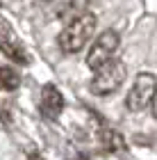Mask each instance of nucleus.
Returning <instances> with one entry per match:
<instances>
[{
  "label": "nucleus",
  "mask_w": 157,
  "mask_h": 160,
  "mask_svg": "<svg viewBox=\"0 0 157 160\" xmlns=\"http://www.w3.org/2000/svg\"><path fill=\"white\" fill-rule=\"evenodd\" d=\"M39 110L44 114L46 119H57L64 110V96L62 92L57 89L55 85H44V89H41V101H39Z\"/></svg>",
  "instance_id": "obj_6"
},
{
  "label": "nucleus",
  "mask_w": 157,
  "mask_h": 160,
  "mask_svg": "<svg viewBox=\"0 0 157 160\" xmlns=\"http://www.w3.org/2000/svg\"><path fill=\"white\" fill-rule=\"evenodd\" d=\"M21 85V78L16 76V71L9 67H0V89H16Z\"/></svg>",
  "instance_id": "obj_8"
},
{
  "label": "nucleus",
  "mask_w": 157,
  "mask_h": 160,
  "mask_svg": "<svg viewBox=\"0 0 157 160\" xmlns=\"http://www.w3.org/2000/svg\"><path fill=\"white\" fill-rule=\"evenodd\" d=\"M44 2H48V0H44Z\"/></svg>",
  "instance_id": "obj_12"
},
{
  "label": "nucleus",
  "mask_w": 157,
  "mask_h": 160,
  "mask_svg": "<svg viewBox=\"0 0 157 160\" xmlns=\"http://www.w3.org/2000/svg\"><path fill=\"white\" fill-rule=\"evenodd\" d=\"M0 53L5 57H9L12 62L16 64H27L30 62V55L25 53L23 41L18 39V34L12 30V25L0 16Z\"/></svg>",
  "instance_id": "obj_5"
},
{
  "label": "nucleus",
  "mask_w": 157,
  "mask_h": 160,
  "mask_svg": "<svg viewBox=\"0 0 157 160\" xmlns=\"http://www.w3.org/2000/svg\"><path fill=\"white\" fill-rule=\"evenodd\" d=\"M127 76V69L123 60H118V57H112V60H107L103 67H98L94 71V80H91L89 89L96 94V96H107V94L116 92L121 85H123V80Z\"/></svg>",
  "instance_id": "obj_2"
},
{
  "label": "nucleus",
  "mask_w": 157,
  "mask_h": 160,
  "mask_svg": "<svg viewBox=\"0 0 157 160\" xmlns=\"http://www.w3.org/2000/svg\"><path fill=\"white\" fill-rule=\"evenodd\" d=\"M96 23H98V18H96V14H91V12H84L80 16H75L59 32V39L57 41H59L62 53H66V55L80 53V50L91 41V37H94Z\"/></svg>",
  "instance_id": "obj_1"
},
{
  "label": "nucleus",
  "mask_w": 157,
  "mask_h": 160,
  "mask_svg": "<svg viewBox=\"0 0 157 160\" xmlns=\"http://www.w3.org/2000/svg\"><path fill=\"white\" fill-rule=\"evenodd\" d=\"M77 160H89V156H84V153H82V156H80V158H77Z\"/></svg>",
  "instance_id": "obj_11"
},
{
  "label": "nucleus",
  "mask_w": 157,
  "mask_h": 160,
  "mask_svg": "<svg viewBox=\"0 0 157 160\" xmlns=\"http://www.w3.org/2000/svg\"><path fill=\"white\" fill-rule=\"evenodd\" d=\"M155 92H157V78L153 73H148V71H141V73L134 76V82H132L130 92L125 96V108L130 112L146 110L148 103L155 96Z\"/></svg>",
  "instance_id": "obj_3"
},
{
  "label": "nucleus",
  "mask_w": 157,
  "mask_h": 160,
  "mask_svg": "<svg viewBox=\"0 0 157 160\" xmlns=\"http://www.w3.org/2000/svg\"><path fill=\"white\" fill-rule=\"evenodd\" d=\"M27 160H44V156H41L39 151H30V153H27Z\"/></svg>",
  "instance_id": "obj_9"
},
{
  "label": "nucleus",
  "mask_w": 157,
  "mask_h": 160,
  "mask_svg": "<svg viewBox=\"0 0 157 160\" xmlns=\"http://www.w3.org/2000/svg\"><path fill=\"white\" fill-rule=\"evenodd\" d=\"M103 144H105V149L107 151H125V140H123V135L116 133V130H105L103 133Z\"/></svg>",
  "instance_id": "obj_7"
},
{
  "label": "nucleus",
  "mask_w": 157,
  "mask_h": 160,
  "mask_svg": "<svg viewBox=\"0 0 157 160\" xmlns=\"http://www.w3.org/2000/svg\"><path fill=\"white\" fill-rule=\"evenodd\" d=\"M118 43H121L118 32H114V30H105L100 37L94 41V46L89 48V53H87V67H89L91 71H96L98 67H103L107 60H112V57L116 55Z\"/></svg>",
  "instance_id": "obj_4"
},
{
  "label": "nucleus",
  "mask_w": 157,
  "mask_h": 160,
  "mask_svg": "<svg viewBox=\"0 0 157 160\" xmlns=\"http://www.w3.org/2000/svg\"><path fill=\"white\" fill-rule=\"evenodd\" d=\"M150 105H153V117L157 119V92H155V96H153V101H150Z\"/></svg>",
  "instance_id": "obj_10"
}]
</instances>
